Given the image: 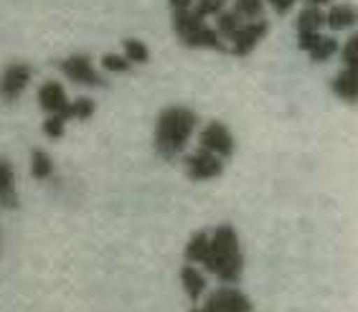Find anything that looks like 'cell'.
<instances>
[{
	"instance_id": "cell-1",
	"label": "cell",
	"mask_w": 358,
	"mask_h": 312,
	"mask_svg": "<svg viewBox=\"0 0 358 312\" xmlns=\"http://www.w3.org/2000/svg\"><path fill=\"white\" fill-rule=\"evenodd\" d=\"M201 264L227 285L239 282L241 272H244V257H241L239 236H236L234 226L221 223L208 234L206 251L201 257Z\"/></svg>"
},
{
	"instance_id": "cell-2",
	"label": "cell",
	"mask_w": 358,
	"mask_h": 312,
	"mask_svg": "<svg viewBox=\"0 0 358 312\" xmlns=\"http://www.w3.org/2000/svg\"><path fill=\"white\" fill-rule=\"evenodd\" d=\"M199 125V114L188 107H168L160 112L155 125V153L163 160H176L186 150L193 130Z\"/></svg>"
},
{
	"instance_id": "cell-3",
	"label": "cell",
	"mask_w": 358,
	"mask_h": 312,
	"mask_svg": "<svg viewBox=\"0 0 358 312\" xmlns=\"http://www.w3.org/2000/svg\"><path fill=\"white\" fill-rule=\"evenodd\" d=\"M173 31H176V36L186 43L188 49L227 51V46H224V38H221L214 28L203 21V18H199V15L193 13V10L173 13Z\"/></svg>"
},
{
	"instance_id": "cell-4",
	"label": "cell",
	"mask_w": 358,
	"mask_h": 312,
	"mask_svg": "<svg viewBox=\"0 0 358 312\" xmlns=\"http://www.w3.org/2000/svg\"><path fill=\"white\" fill-rule=\"evenodd\" d=\"M59 69L69 82L84 84V87H104V77L94 69V64L87 54H71L59 61Z\"/></svg>"
},
{
	"instance_id": "cell-5",
	"label": "cell",
	"mask_w": 358,
	"mask_h": 312,
	"mask_svg": "<svg viewBox=\"0 0 358 312\" xmlns=\"http://www.w3.org/2000/svg\"><path fill=\"white\" fill-rule=\"evenodd\" d=\"M199 142L203 150L208 153L219 155L221 160H227L234 155L236 150V142H234V135L229 132V127L224 122H208L199 135Z\"/></svg>"
},
{
	"instance_id": "cell-6",
	"label": "cell",
	"mask_w": 358,
	"mask_h": 312,
	"mask_svg": "<svg viewBox=\"0 0 358 312\" xmlns=\"http://www.w3.org/2000/svg\"><path fill=\"white\" fill-rule=\"evenodd\" d=\"M267 31H269V23L264 21V18L241 23V26L234 31V36L229 38V43H231V49L229 51H231L234 56H249L257 49V43L267 36Z\"/></svg>"
},
{
	"instance_id": "cell-7",
	"label": "cell",
	"mask_w": 358,
	"mask_h": 312,
	"mask_svg": "<svg viewBox=\"0 0 358 312\" xmlns=\"http://www.w3.org/2000/svg\"><path fill=\"white\" fill-rule=\"evenodd\" d=\"M31 77H34V69L28 64L23 61L10 64L3 71V77H0V99L3 102H15L26 91L28 84H31Z\"/></svg>"
},
{
	"instance_id": "cell-8",
	"label": "cell",
	"mask_w": 358,
	"mask_h": 312,
	"mask_svg": "<svg viewBox=\"0 0 358 312\" xmlns=\"http://www.w3.org/2000/svg\"><path fill=\"white\" fill-rule=\"evenodd\" d=\"M186 173L191 181H211V178H219L224 173V160L201 147L186 158Z\"/></svg>"
},
{
	"instance_id": "cell-9",
	"label": "cell",
	"mask_w": 358,
	"mask_h": 312,
	"mask_svg": "<svg viewBox=\"0 0 358 312\" xmlns=\"http://www.w3.org/2000/svg\"><path fill=\"white\" fill-rule=\"evenodd\" d=\"M38 104H41V110L46 114H56V117H62L64 122H69L74 119L71 114V102L66 99V91H64L62 84L56 82H46L38 89Z\"/></svg>"
},
{
	"instance_id": "cell-10",
	"label": "cell",
	"mask_w": 358,
	"mask_h": 312,
	"mask_svg": "<svg viewBox=\"0 0 358 312\" xmlns=\"http://www.w3.org/2000/svg\"><path fill=\"white\" fill-rule=\"evenodd\" d=\"M208 312H249L252 302L247 299V295H241L236 287H221L216 290L206 302Z\"/></svg>"
},
{
	"instance_id": "cell-11",
	"label": "cell",
	"mask_w": 358,
	"mask_h": 312,
	"mask_svg": "<svg viewBox=\"0 0 358 312\" xmlns=\"http://www.w3.org/2000/svg\"><path fill=\"white\" fill-rule=\"evenodd\" d=\"M0 206L3 208H18L13 165H10L6 158H0Z\"/></svg>"
},
{
	"instance_id": "cell-12",
	"label": "cell",
	"mask_w": 358,
	"mask_h": 312,
	"mask_svg": "<svg viewBox=\"0 0 358 312\" xmlns=\"http://www.w3.org/2000/svg\"><path fill=\"white\" fill-rule=\"evenodd\" d=\"M353 23H356V10L348 3L331 6V10L325 13V26L331 28V31H348Z\"/></svg>"
},
{
	"instance_id": "cell-13",
	"label": "cell",
	"mask_w": 358,
	"mask_h": 312,
	"mask_svg": "<svg viewBox=\"0 0 358 312\" xmlns=\"http://www.w3.org/2000/svg\"><path fill=\"white\" fill-rule=\"evenodd\" d=\"M333 91H336L338 97L343 99L348 104H356L358 99V77H356V69H345L341 71L336 79H333Z\"/></svg>"
},
{
	"instance_id": "cell-14",
	"label": "cell",
	"mask_w": 358,
	"mask_h": 312,
	"mask_svg": "<svg viewBox=\"0 0 358 312\" xmlns=\"http://www.w3.org/2000/svg\"><path fill=\"white\" fill-rule=\"evenodd\" d=\"M180 282H183V290H186V295L193 302H196V299L203 295V290H206V279H203V274H201L193 264H186V267L180 269Z\"/></svg>"
},
{
	"instance_id": "cell-15",
	"label": "cell",
	"mask_w": 358,
	"mask_h": 312,
	"mask_svg": "<svg viewBox=\"0 0 358 312\" xmlns=\"http://www.w3.org/2000/svg\"><path fill=\"white\" fill-rule=\"evenodd\" d=\"M320 26H325V13L320 10V8H310V6H305V10L297 15V21H295L297 36L300 34H317Z\"/></svg>"
},
{
	"instance_id": "cell-16",
	"label": "cell",
	"mask_w": 358,
	"mask_h": 312,
	"mask_svg": "<svg viewBox=\"0 0 358 312\" xmlns=\"http://www.w3.org/2000/svg\"><path fill=\"white\" fill-rule=\"evenodd\" d=\"M305 54L310 56L313 64H323V61H328V59H333V56L338 54V41L333 38V36L320 34V38H317V41L310 46V51H305Z\"/></svg>"
},
{
	"instance_id": "cell-17",
	"label": "cell",
	"mask_w": 358,
	"mask_h": 312,
	"mask_svg": "<svg viewBox=\"0 0 358 312\" xmlns=\"http://www.w3.org/2000/svg\"><path fill=\"white\" fill-rule=\"evenodd\" d=\"M31 175H34L36 181H46L54 175V160L51 155L43 153V150H34L31 153Z\"/></svg>"
},
{
	"instance_id": "cell-18",
	"label": "cell",
	"mask_w": 358,
	"mask_h": 312,
	"mask_svg": "<svg viewBox=\"0 0 358 312\" xmlns=\"http://www.w3.org/2000/svg\"><path fill=\"white\" fill-rule=\"evenodd\" d=\"M241 23H247L244 18H241L239 13H234V10H221L219 15H216V34L221 36V38H231L234 36V31L241 26Z\"/></svg>"
},
{
	"instance_id": "cell-19",
	"label": "cell",
	"mask_w": 358,
	"mask_h": 312,
	"mask_svg": "<svg viewBox=\"0 0 358 312\" xmlns=\"http://www.w3.org/2000/svg\"><path fill=\"white\" fill-rule=\"evenodd\" d=\"M122 49H124L122 56L130 64H145L148 59H150L148 46H145L143 41H138V38H127V41H122Z\"/></svg>"
},
{
	"instance_id": "cell-20",
	"label": "cell",
	"mask_w": 358,
	"mask_h": 312,
	"mask_svg": "<svg viewBox=\"0 0 358 312\" xmlns=\"http://www.w3.org/2000/svg\"><path fill=\"white\" fill-rule=\"evenodd\" d=\"M191 10L199 18H216V15L221 13V10H227V0H196L191 6Z\"/></svg>"
},
{
	"instance_id": "cell-21",
	"label": "cell",
	"mask_w": 358,
	"mask_h": 312,
	"mask_svg": "<svg viewBox=\"0 0 358 312\" xmlns=\"http://www.w3.org/2000/svg\"><path fill=\"white\" fill-rule=\"evenodd\" d=\"M231 10L239 13L244 21H257V18H262L264 0H236Z\"/></svg>"
},
{
	"instance_id": "cell-22",
	"label": "cell",
	"mask_w": 358,
	"mask_h": 312,
	"mask_svg": "<svg viewBox=\"0 0 358 312\" xmlns=\"http://www.w3.org/2000/svg\"><path fill=\"white\" fill-rule=\"evenodd\" d=\"M206 242H208V234H206V231H199V234L191 236V242H188V246H186V259H188V264L201 262L203 251H206Z\"/></svg>"
},
{
	"instance_id": "cell-23",
	"label": "cell",
	"mask_w": 358,
	"mask_h": 312,
	"mask_svg": "<svg viewBox=\"0 0 358 312\" xmlns=\"http://www.w3.org/2000/svg\"><path fill=\"white\" fill-rule=\"evenodd\" d=\"M132 64L120 54H104L102 56V69L104 71H112V74H124V71H130Z\"/></svg>"
},
{
	"instance_id": "cell-24",
	"label": "cell",
	"mask_w": 358,
	"mask_h": 312,
	"mask_svg": "<svg viewBox=\"0 0 358 312\" xmlns=\"http://www.w3.org/2000/svg\"><path fill=\"white\" fill-rule=\"evenodd\" d=\"M64 127H66V122H64L62 117H56V114H48L46 122H43V135L51 140H59L64 135Z\"/></svg>"
},
{
	"instance_id": "cell-25",
	"label": "cell",
	"mask_w": 358,
	"mask_h": 312,
	"mask_svg": "<svg viewBox=\"0 0 358 312\" xmlns=\"http://www.w3.org/2000/svg\"><path fill=\"white\" fill-rule=\"evenodd\" d=\"M71 114H74V119H90L94 114V102L87 97L76 99V102H71Z\"/></svg>"
},
{
	"instance_id": "cell-26",
	"label": "cell",
	"mask_w": 358,
	"mask_h": 312,
	"mask_svg": "<svg viewBox=\"0 0 358 312\" xmlns=\"http://www.w3.org/2000/svg\"><path fill=\"white\" fill-rule=\"evenodd\" d=\"M356 46H358V38H356V36H351V38L345 41V46H343V64H345V69H356V66H358Z\"/></svg>"
},
{
	"instance_id": "cell-27",
	"label": "cell",
	"mask_w": 358,
	"mask_h": 312,
	"mask_svg": "<svg viewBox=\"0 0 358 312\" xmlns=\"http://www.w3.org/2000/svg\"><path fill=\"white\" fill-rule=\"evenodd\" d=\"M264 3H269L277 15L289 13V10H292V6H295V0H264Z\"/></svg>"
},
{
	"instance_id": "cell-28",
	"label": "cell",
	"mask_w": 358,
	"mask_h": 312,
	"mask_svg": "<svg viewBox=\"0 0 358 312\" xmlns=\"http://www.w3.org/2000/svg\"><path fill=\"white\" fill-rule=\"evenodd\" d=\"M193 3H196V0H168L171 13H183V10H191Z\"/></svg>"
},
{
	"instance_id": "cell-29",
	"label": "cell",
	"mask_w": 358,
	"mask_h": 312,
	"mask_svg": "<svg viewBox=\"0 0 358 312\" xmlns=\"http://www.w3.org/2000/svg\"><path fill=\"white\" fill-rule=\"evenodd\" d=\"M303 3L310 8H323V6H328V3H333V0H303Z\"/></svg>"
},
{
	"instance_id": "cell-30",
	"label": "cell",
	"mask_w": 358,
	"mask_h": 312,
	"mask_svg": "<svg viewBox=\"0 0 358 312\" xmlns=\"http://www.w3.org/2000/svg\"><path fill=\"white\" fill-rule=\"evenodd\" d=\"M193 312H208L206 307H201V310H193Z\"/></svg>"
}]
</instances>
